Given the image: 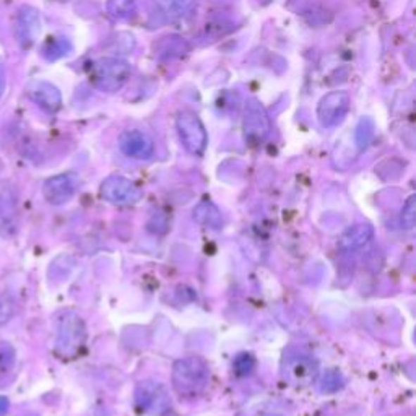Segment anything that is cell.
Returning a JSON list of instances; mask_svg holds the SVG:
<instances>
[{"label":"cell","mask_w":416,"mask_h":416,"mask_svg":"<svg viewBox=\"0 0 416 416\" xmlns=\"http://www.w3.org/2000/svg\"><path fill=\"white\" fill-rule=\"evenodd\" d=\"M210 384V366L200 356L181 358L172 366V387L181 397H197Z\"/></svg>","instance_id":"6da1fadb"},{"label":"cell","mask_w":416,"mask_h":416,"mask_svg":"<svg viewBox=\"0 0 416 416\" xmlns=\"http://www.w3.org/2000/svg\"><path fill=\"white\" fill-rule=\"evenodd\" d=\"M87 340V327L83 319L73 310H67L57 322L56 351L62 358H75Z\"/></svg>","instance_id":"7a4b0ae2"},{"label":"cell","mask_w":416,"mask_h":416,"mask_svg":"<svg viewBox=\"0 0 416 416\" xmlns=\"http://www.w3.org/2000/svg\"><path fill=\"white\" fill-rule=\"evenodd\" d=\"M129 62L118 57H103L92 65L93 85L104 93H115L122 88L130 78Z\"/></svg>","instance_id":"3957f363"},{"label":"cell","mask_w":416,"mask_h":416,"mask_svg":"<svg viewBox=\"0 0 416 416\" xmlns=\"http://www.w3.org/2000/svg\"><path fill=\"white\" fill-rule=\"evenodd\" d=\"M135 402L141 412L161 416L171 408V398L166 387L156 381H141L135 389Z\"/></svg>","instance_id":"277c9868"},{"label":"cell","mask_w":416,"mask_h":416,"mask_svg":"<svg viewBox=\"0 0 416 416\" xmlns=\"http://www.w3.org/2000/svg\"><path fill=\"white\" fill-rule=\"evenodd\" d=\"M176 127L181 137V141L189 153L202 155L207 149V130H205L202 120L196 114L184 111L177 115Z\"/></svg>","instance_id":"5b68a950"},{"label":"cell","mask_w":416,"mask_h":416,"mask_svg":"<svg viewBox=\"0 0 416 416\" xmlns=\"http://www.w3.org/2000/svg\"><path fill=\"white\" fill-rule=\"evenodd\" d=\"M282 370L283 379L296 387L310 386L319 374L317 363L303 353H293V355L285 356Z\"/></svg>","instance_id":"8992f818"},{"label":"cell","mask_w":416,"mask_h":416,"mask_svg":"<svg viewBox=\"0 0 416 416\" xmlns=\"http://www.w3.org/2000/svg\"><path fill=\"white\" fill-rule=\"evenodd\" d=\"M101 197L113 205H134L144 197V191L124 176H109L101 184Z\"/></svg>","instance_id":"52a82bcc"},{"label":"cell","mask_w":416,"mask_h":416,"mask_svg":"<svg viewBox=\"0 0 416 416\" xmlns=\"http://www.w3.org/2000/svg\"><path fill=\"white\" fill-rule=\"evenodd\" d=\"M350 94L346 92H332L319 101L317 119L322 127H335L350 111Z\"/></svg>","instance_id":"ba28073f"},{"label":"cell","mask_w":416,"mask_h":416,"mask_svg":"<svg viewBox=\"0 0 416 416\" xmlns=\"http://www.w3.org/2000/svg\"><path fill=\"white\" fill-rule=\"evenodd\" d=\"M270 118H268L265 108L257 99H249L246 104L244 122H242L246 139L254 141V144L262 141L270 134Z\"/></svg>","instance_id":"9c48e42d"},{"label":"cell","mask_w":416,"mask_h":416,"mask_svg":"<svg viewBox=\"0 0 416 416\" xmlns=\"http://www.w3.org/2000/svg\"><path fill=\"white\" fill-rule=\"evenodd\" d=\"M119 149L134 160H150L155 153V141L141 130H125L119 137Z\"/></svg>","instance_id":"30bf717a"},{"label":"cell","mask_w":416,"mask_h":416,"mask_svg":"<svg viewBox=\"0 0 416 416\" xmlns=\"http://www.w3.org/2000/svg\"><path fill=\"white\" fill-rule=\"evenodd\" d=\"M77 176L65 172V175H57L47 179L43 186V196L46 202L51 205H64L70 200L77 192Z\"/></svg>","instance_id":"8fae6325"},{"label":"cell","mask_w":416,"mask_h":416,"mask_svg":"<svg viewBox=\"0 0 416 416\" xmlns=\"http://www.w3.org/2000/svg\"><path fill=\"white\" fill-rule=\"evenodd\" d=\"M26 94L34 104L47 113H57L62 106V94L59 88L44 80H31L26 85Z\"/></svg>","instance_id":"7c38bea8"},{"label":"cell","mask_w":416,"mask_h":416,"mask_svg":"<svg viewBox=\"0 0 416 416\" xmlns=\"http://www.w3.org/2000/svg\"><path fill=\"white\" fill-rule=\"evenodd\" d=\"M41 33V20L38 10L33 7L20 8L17 20V38L23 47H30L36 43Z\"/></svg>","instance_id":"4fadbf2b"},{"label":"cell","mask_w":416,"mask_h":416,"mask_svg":"<svg viewBox=\"0 0 416 416\" xmlns=\"http://www.w3.org/2000/svg\"><path fill=\"white\" fill-rule=\"evenodd\" d=\"M18 228L17 198L12 191L0 192V238H12Z\"/></svg>","instance_id":"5bb4252c"},{"label":"cell","mask_w":416,"mask_h":416,"mask_svg":"<svg viewBox=\"0 0 416 416\" xmlns=\"http://www.w3.org/2000/svg\"><path fill=\"white\" fill-rule=\"evenodd\" d=\"M372 236H374V229L371 225L360 223V225L350 226V228L340 236L339 247L340 251L343 252L358 251L361 249L363 246H366L367 242L372 239Z\"/></svg>","instance_id":"9a60e30c"},{"label":"cell","mask_w":416,"mask_h":416,"mask_svg":"<svg viewBox=\"0 0 416 416\" xmlns=\"http://www.w3.org/2000/svg\"><path fill=\"white\" fill-rule=\"evenodd\" d=\"M194 220L212 229H220L223 226V215L212 202L198 203L194 208Z\"/></svg>","instance_id":"2e32d148"},{"label":"cell","mask_w":416,"mask_h":416,"mask_svg":"<svg viewBox=\"0 0 416 416\" xmlns=\"http://www.w3.org/2000/svg\"><path fill=\"white\" fill-rule=\"evenodd\" d=\"M161 10V15H165L170 20H179L191 12L194 0H155Z\"/></svg>","instance_id":"e0dca14e"},{"label":"cell","mask_w":416,"mask_h":416,"mask_svg":"<svg viewBox=\"0 0 416 416\" xmlns=\"http://www.w3.org/2000/svg\"><path fill=\"white\" fill-rule=\"evenodd\" d=\"M137 0H108V12L114 20H127L135 12Z\"/></svg>","instance_id":"ac0fdd59"},{"label":"cell","mask_w":416,"mask_h":416,"mask_svg":"<svg viewBox=\"0 0 416 416\" xmlns=\"http://www.w3.org/2000/svg\"><path fill=\"white\" fill-rule=\"evenodd\" d=\"M70 51H72V44L68 43L67 39L57 38V39L49 41V43H47L44 46L43 54L46 57V61L56 62V61L62 59V57H64V56L70 54Z\"/></svg>","instance_id":"d6986e66"},{"label":"cell","mask_w":416,"mask_h":416,"mask_svg":"<svg viewBox=\"0 0 416 416\" xmlns=\"http://www.w3.org/2000/svg\"><path fill=\"white\" fill-rule=\"evenodd\" d=\"M374 130H376V125H374V120L371 118H363L360 122H358L356 132H355V141L358 149L365 150L366 146L371 144Z\"/></svg>","instance_id":"ffe728a7"},{"label":"cell","mask_w":416,"mask_h":416,"mask_svg":"<svg viewBox=\"0 0 416 416\" xmlns=\"http://www.w3.org/2000/svg\"><path fill=\"white\" fill-rule=\"evenodd\" d=\"M415 221H416V197L412 196V197H410L407 200V203L403 205V210H402V225L407 229H413Z\"/></svg>","instance_id":"44dd1931"},{"label":"cell","mask_w":416,"mask_h":416,"mask_svg":"<svg viewBox=\"0 0 416 416\" xmlns=\"http://www.w3.org/2000/svg\"><path fill=\"white\" fill-rule=\"evenodd\" d=\"M15 361V351L8 343H0V374L12 370Z\"/></svg>","instance_id":"7402d4cb"},{"label":"cell","mask_w":416,"mask_h":416,"mask_svg":"<svg viewBox=\"0 0 416 416\" xmlns=\"http://www.w3.org/2000/svg\"><path fill=\"white\" fill-rule=\"evenodd\" d=\"M15 314V301L10 296L0 298V325L8 322Z\"/></svg>","instance_id":"603a6c76"},{"label":"cell","mask_w":416,"mask_h":416,"mask_svg":"<svg viewBox=\"0 0 416 416\" xmlns=\"http://www.w3.org/2000/svg\"><path fill=\"white\" fill-rule=\"evenodd\" d=\"M254 360H252V356L249 355H241L238 356V360H236V371L242 376H246V374H249L252 370H254Z\"/></svg>","instance_id":"cb8c5ba5"},{"label":"cell","mask_w":416,"mask_h":416,"mask_svg":"<svg viewBox=\"0 0 416 416\" xmlns=\"http://www.w3.org/2000/svg\"><path fill=\"white\" fill-rule=\"evenodd\" d=\"M330 386H334L332 387V391H339V389L341 387V377H340V374L339 372H335V371H330V372H327L325 374V377H324V391L325 392H329L330 391Z\"/></svg>","instance_id":"d4e9b609"},{"label":"cell","mask_w":416,"mask_h":416,"mask_svg":"<svg viewBox=\"0 0 416 416\" xmlns=\"http://www.w3.org/2000/svg\"><path fill=\"white\" fill-rule=\"evenodd\" d=\"M8 407H10L8 398L4 397V395H0V416H5L8 413Z\"/></svg>","instance_id":"484cf974"},{"label":"cell","mask_w":416,"mask_h":416,"mask_svg":"<svg viewBox=\"0 0 416 416\" xmlns=\"http://www.w3.org/2000/svg\"><path fill=\"white\" fill-rule=\"evenodd\" d=\"M4 89H5V73H4V68L0 67V96L4 94Z\"/></svg>","instance_id":"4316f807"},{"label":"cell","mask_w":416,"mask_h":416,"mask_svg":"<svg viewBox=\"0 0 416 416\" xmlns=\"http://www.w3.org/2000/svg\"><path fill=\"white\" fill-rule=\"evenodd\" d=\"M265 416H282V415H265Z\"/></svg>","instance_id":"83f0119b"}]
</instances>
